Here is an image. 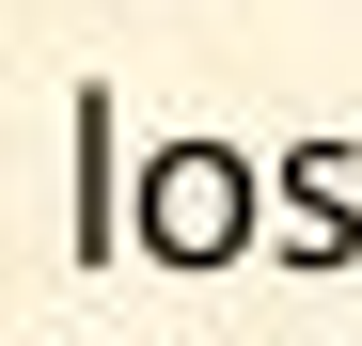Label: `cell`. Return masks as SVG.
Segmentation results:
<instances>
[{"instance_id": "cell-1", "label": "cell", "mask_w": 362, "mask_h": 346, "mask_svg": "<svg viewBox=\"0 0 362 346\" xmlns=\"http://www.w3.org/2000/svg\"><path fill=\"white\" fill-rule=\"evenodd\" d=\"M268 237V157H236V142H142L127 157V252L142 268H236Z\"/></svg>"}, {"instance_id": "cell-2", "label": "cell", "mask_w": 362, "mask_h": 346, "mask_svg": "<svg viewBox=\"0 0 362 346\" xmlns=\"http://www.w3.org/2000/svg\"><path fill=\"white\" fill-rule=\"evenodd\" d=\"M268 268H299V283H346L362 268V142H284L268 157V237H252Z\"/></svg>"}, {"instance_id": "cell-3", "label": "cell", "mask_w": 362, "mask_h": 346, "mask_svg": "<svg viewBox=\"0 0 362 346\" xmlns=\"http://www.w3.org/2000/svg\"><path fill=\"white\" fill-rule=\"evenodd\" d=\"M64 142H79V205H64V252H79V268H110V237H127V173H110L127 142H110V79H79V95H64Z\"/></svg>"}]
</instances>
